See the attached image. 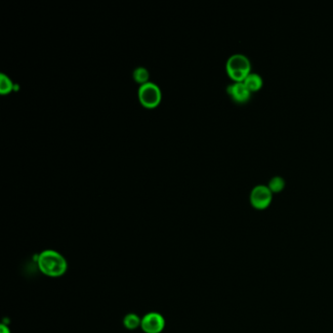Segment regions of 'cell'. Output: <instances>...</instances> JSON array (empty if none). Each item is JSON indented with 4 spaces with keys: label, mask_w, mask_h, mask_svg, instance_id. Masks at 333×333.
I'll use <instances>...</instances> for the list:
<instances>
[{
    "label": "cell",
    "mask_w": 333,
    "mask_h": 333,
    "mask_svg": "<svg viewBox=\"0 0 333 333\" xmlns=\"http://www.w3.org/2000/svg\"><path fill=\"white\" fill-rule=\"evenodd\" d=\"M243 82L249 88L250 91H257L263 85V78L259 73L250 72L246 77L243 79Z\"/></svg>",
    "instance_id": "52a82bcc"
},
{
    "label": "cell",
    "mask_w": 333,
    "mask_h": 333,
    "mask_svg": "<svg viewBox=\"0 0 333 333\" xmlns=\"http://www.w3.org/2000/svg\"><path fill=\"white\" fill-rule=\"evenodd\" d=\"M227 92L237 103H245L251 97V91L243 81H235L227 86Z\"/></svg>",
    "instance_id": "8992f818"
},
{
    "label": "cell",
    "mask_w": 333,
    "mask_h": 333,
    "mask_svg": "<svg viewBox=\"0 0 333 333\" xmlns=\"http://www.w3.org/2000/svg\"><path fill=\"white\" fill-rule=\"evenodd\" d=\"M141 327L145 333H161L165 327V320L159 313H149L142 319Z\"/></svg>",
    "instance_id": "5b68a950"
},
{
    "label": "cell",
    "mask_w": 333,
    "mask_h": 333,
    "mask_svg": "<svg viewBox=\"0 0 333 333\" xmlns=\"http://www.w3.org/2000/svg\"><path fill=\"white\" fill-rule=\"evenodd\" d=\"M36 262L42 274L50 278L62 277L68 270L67 260L62 254L55 250L42 251Z\"/></svg>",
    "instance_id": "6da1fadb"
},
{
    "label": "cell",
    "mask_w": 333,
    "mask_h": 333,
    "mask_svg": "<svg viewBox=\"0 0 333 333\" xmlns=\"http://www.w3.org/2000/svg\"><path fill=\"white\" fill-rule=\"evenodd\" d=\"M284 185H285V181L280 175H276V176L272 177L269 181V184H268L272 192H280L283 189Z\"/></svg>",
    "instance_id": "9c48e42d"
},
{
    "label": "cell",
    "mask_w": 333,
    "mask_h": 333,
    "mask_svg": "<svg viewBox=\"0 0 333 333\" xmlns=\"http://www.w3.org/2000/svg\"><path fill=\"white\" fill-rule=\"evenodd\" d=\"M273 192L269 186L259 184L254 186L250 193L251 204L258 209H266L271 203Z\"/></svg>",
    "instance_id": "277c9868"
},
{
    "label": "cell",
    "mask_w": 333,
    "mask_h": 333,
    "mask_svg": "<svg viewBox=\"0 0 333 333\" xmlns=\"http://www.w3.org/2000/svg\"><path fill=\"white\" fill-rule=\"evenodd\" d=\"M12 88H13V82H12L10 77L5 73H1L0 74V91H1V93H7L11 91Z\"/></svg>",
    "instance_id": "8fae6325"
},
{
    "label": "cell",
    "mask_w": 333,
    "mask_h": 333,
    "mask_svg": "<svg viewBox=\"0 0 333 333\" xmlns=\"http://www.w3.org/2000/svg\"><path fill=\"white\" fill-rule=\"evenodd\" d=\"M138 96L141 103L152 108L159 103L161 98V92L159 87L156 84L152 81H148L145 84H141L138 90Z\"/></svg>",
    "instance_id": "3957f363"
},
{
    "label": "cell",
    "mask_w": 333,
    "mask_h": 333,
    "mask_svg": "<svg viewBox=\"0 0 333 333\" xmlns=\"http://www.w3.org/2000/svg\"><path fill=\"white\" fill-rule=\"evenodd\" d=\"M0 333H11L10 329L8 326H6L4 323H2L0 326Z\"/></svg>",
    "instance_id": "7c38bea8"
},
{
    "label": "cell",
    "mask_w": 333,
    "mask_h": 333,
    "mask_svg": "<svg viewBox=\"0 0 333 333\" xmlns=\"http://www.w3.org/2000/svg\"><path fill=\"white\" fill-rule=\"evenodd\" d=\"M226 69L231 78L235 81H243L246 75L251 72L249 58L241 53L233 54L227 60Z\"/></svg>",
    "instance_id": "7a4b0ae2"
},
{
    "label": "cell",
    "mask_w": 333,
    "mask_h": 333,
    "mask_svg": "<svg viewBox=\"0 0 333 333\" xmlns=\"http://www.w3.org/2000/svg\"><path fill=\"white\" fill-rule=\"evenodd\" d=\"M133 76H134L136 81L143 84L148 82V78L150 76V73L148 72L146 68L138 67V68H136L134 72H133Z\"/></svg>",
    "instance_id": "30bf717a"
},
{
    "label": "cell",
    "mask_w": 333,
    "mask_h": 333,
    "mask_svg": "<svg viewBox=\"0 0 333 333\" xmlns=\"http://www.w3.org/2000/svg\"><path fill=\"white\" fill-rule=\"evenodd\" d=\"M141 323H142V320L139 318L138 315L133 314V313L126 315L123 319V325L127 329H130V330H133L137 327L141 326Z\"/></svg>",
    "instance_id": "ba28073f"
}]
</instances>
